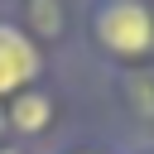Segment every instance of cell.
<instances>
[{"label":"cell","mask_w":154,"mask_h":154,"mask_svg":"<svg viewBox=\"0 0 154 154\" xmlns=\"http://www.w3.org/2000/svg\"><path fill=\"white\" fill-rule=\"evenodd\" d=\"M91 34L116 58H140L154 48V14L144 0H101L91 10Z\"/></svg>","instance_id":"6da1fadb"},{"label":"cell","mask_w":154,"mask_h":154,"mask_svg":"<svg viewBox=\"0 0 154 154\" xmlns=\"http://www.w3.org/2000/svg\"><path fill=\"white\" fill-rule=\"evenodd\" d=\"M38 72H43L38 43H34L19 24H5V19H0V96H19Z\"/></svg>","instance_id":"7a4b0ae2"},{"label":"cell","mask_w":154,"mask_h":154,"mask_svg":"<svg viewBox=\"0 0 154 154\" xmlns=\"http://www.w3.org/2000/svg\"><path fill=\"white\" fill-rule=\"evenodd\" d=\"M48 120H53V101H48L43 91H19V96H14V106H10V125H14L19 135H38V130H48Z\"/></svg>","instance_id":"3957f363"},{"label":"cell","mask_w":154,"mask_h":154,"mask_svg":"<svg viewBox=\"0 0 154 154\" xmlns=\"http://www.w3.org/2000/svg\"><path fill=\"white\" fill-rule=\"evenodd\" d=\"M0 154H19V149H0Z\"/></svg>","instance_id":"277c9868"},{"label":"cell","mask_w":154,"mask_h":154,"mask_svg":"<svg viewBox=\"0 0 154 154\" xmlns=\"http://www.w3.org/2000/svg\"><path fill=\"white\" fill-rule=\"evenodd\" d=\"M82 154H87V149H82Z\"/></svg>","instance_id":"5b68a950"}]
</instances>
